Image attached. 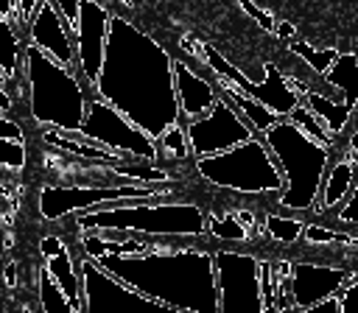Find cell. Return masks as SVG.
<instances>
[{
	"label": "cell",
	"mask_w": 358,
	"mask_h": 313,
	"mask_svg": "<svg viewBox=\"0 0 358 313\" xmlns=\"http://www.w3.org/2000/svg\"><path fill=\"white\" fill-rule=\"evenodd\" d=\"M39 3H42V0H17V6H20V34H22L25 25L31 22V17L36 14Z\"/></svg>",
	"instance_id": "8d00e7d4"
},
{
	"label": "cell",
	"mask_w": 358,
	"mask_h": 313,
	"mask_svg": "<svg viewBox=\"0 0 358 313\" xmlns=\"http://www.w3.org/2000/svg\"><path fill=\"white\" fill-rule=\"evenodd\" d=\"M204 64H207V70L213 75H221V78L232 81L238 89H243L246 95H252L255 101H260L263 106H268L271 112H277L280 117H288V112L302 101L299 92L291 89V84L285 81L282 67H277L274 61H266V78L263 81H252V78H246L243 70H238L213 45L204 42Z\"/></svg>",
	"instance_id": "8fae6325"
},
{
	"label": "cell",
	"mask_w": 358,
	"mask_h": 313,
	"mask_svg": "<svg viewBox=\"0 0 358 313\" xmlns=\"http://www.w3.org/2000/svg\"><path fill=\"white\" fill-rule=\"evenodd\" d=\"M336 224H338V226H355V224H358V173H355V182H352L350 196H347L344 204L336 210Z\"/></svg>",
	"instance_id": "d6a6232c"
},
{
	"label": "cell",
	"mask_w": 358,
	"mask_h": 313,
	"mask_svg": "<svg viewBox=\"0 0 358 313\" xmlns=\"http://www.w3.org/2000/svg\"><path fill=\"white\" fill-rule=\"evenodd\" d=\"M271 268H274V313L294 310V305H291V274H294V263L291 260H271Z\"/></svg>",
	"instance_id": "f546056e"
},
{
	"label": "cell",
	"mask_w": 358,
	"mask_h": 313,
	"mask_svg": "<svg viewBox=\"0 0 358 313\" xmlns=\"http://www.w3.org/2000/svg\"><path fill=\"white\" fill-rule=\"evenodd\" d=\"M215 81H218V92L246 117V123L260 134V131H266L271 123H277L280 120V115L277 112H271L268 106H263L260 101H255L252 95H246L243 89H238L232 81H227V78H221V75H215Z\"/></svg>",
	"instance_id": "ffe728a7"
},
{
	"label": "cell",
	"mask_w": 358,
	"mask_h": 313,
	"mask_svg": "<svg viewBox=\"0 0 358 313\" xmlns=\"http://www.w3.org/2000/svg\"><path fill=\"white\" fill-rule=\"evenodd\" d=\"M235 212H238V218H241V224L246 226V232H249V235H255V215H252L249 210H235Z\"/></svg>",
	"instance_id": "ee69618b"
},
{
	"label": "cell",
	"mask_w": 358,
	"mask_h": 313,
	"mask_svg": "<svg viewBox=\"0 0 358 313\" xmlns=\"http://www.w3.org/2000/svg\"><path fill=\"white\" fill-rule=\"evenodd\" d=\"M347 151L358 156V117L352 120V129H350V134H347Z\"/></svg>",
	"instance_id": "b9f144b4"
},
{
	"label": "cell",
	"mask_w": 358,
	"mask_h": 313,
	"mask_svg": "<svg viewBox=\"0 0 358 313\" xmlns=\"http://www.w3.org/2000/svg\"><path fill=\"white\" fill-rule=\"evenodd\" d=\"M204 221H207V235L218 238V240H232V243H246L252 235L246 232V226L241 224L238 212L235 210H210L204 212Z\"/></svg>",
	"instance_id": "cb8c5ba5"
},
{
	"label": "cell",
	"mask_w": 358,
	"mask_h": 313,
	"mask_svg": "<svg viewBox=\"0 0 358 313\" xmlns=\"http://www.w3.org/2000/svg\"><path fill=\"white\" fill-rule=\"evenodd\" d=\"M129 198H173V184H45L39 193V215L45 221H62L67 215H78Z\"/></svg>",
	"instance_id": "52a82bcc"
},
{
	"label": "cell",
	"mask_w": 358,
	"mask_h": 313,
	"mask_svg": "<svg viewBox=\"0 0 358 313\" xmlns=\"http://www.w3.org/2000/svg\"><path fill=\"white\" fill-rule=\"evenodd\" d=\"M22 53H25V42L22 34L14 22L0 17V67L6 75V89L11 92V98H22L28 101V89H25V70H22Z\"/></svg>",
	"instance_id": "d6986e66"
},
{
	"label": "cell",
	"mask_w": 358,
	"mask_h": 313,
	"mask_svg": "<svg viewBox=\"0 0 358 313\" xmlns=\"http://www.w3.org/2000/svg\"><path fill=\"white\" fill-rule=\"evenodd\" d=\"M0 252H3V246H0Z\"/></svg>",
	"instance_id": "f6af8a7d"
},
{
	"label": "cell",
	"mask_w": 358,
	"mask_h": 313,
	"mask_svg": "<svg viewBox=\"0 0 358 313\" xmlns=\"http://www.w3.org/2000/svg\"><path fill=\"white\" fill-rule=\"evenodd\" d=\"M112 8L101 0H78V22L73 28L76 56H78V75L92 89L106 53V34H109Z\"/></svg>",
	"instance_id": "4fadbf2b"
},
{
	"label": "cell",
	"mask_w": 358,
	"mask_h": 313,
	"mask_svg": "<svg viewBox=\"0 0 358 313\" xmlns=\"http://www.w3.org/2000/svg\"><path fill=\"white\" fill-rule=\"evenodd\" d=\"M322 81L344 95V106L350 112L358 109V53H338Z\"/></svg>",
	"instance_id": "44dd1931"
},
{
	"label": "cell",
	"mask_w": 358,
	"mask_h": 313,
	"mask_svg": "<svg viewBox=\"0 0 358 313\" xmlns=\"http://www.w3.org/2000/svg\"><path fill=\"white\" fill-rule=\"evenodd\" d=\"M338 299V313H358V271L347 277V282L336 291Z\"/></svg>",
	"instance_id": "1f68e13d"
},
{
	"label": "cell",
	"mask_w": 358,
	"mask_h": 313,
	"mask_svg": "<svg viewBox=\"0 0 358 313\" xmlns=\"http://www.w3.org/2000/svg\"><path fill=\"white\" fill-rule=\"evenodd\" d=\"M238 6H241L243 14H246L252 22H257L263 31H274V22H277V20H274L268 11H263L260 6H255V0H238Z\"/></svg>",
	"instance_id": "e575fe53"
},
{
	"label": "cell",
	"mask_w": 358,
	"mask_h": 313,
	"mask_svg": "<svg viewBox=\"0 0 358 313\" xmlns=\"http://www.w3.org/2000/svg\"><path fill=\"white\" fill-rule=\"evenodd\" d=\"M355 173H358V156L355 154H344L338 159H330L327 170H324V179H322V187H319V196L316 201L310 204L313 215H322L333 207H341L344 198L350 196L352 190V182H355Z\"/></svg>",
	"instance_id": "ac0fdd59"
},
{
	"label": "cell",
	"mask_w": 358,
	"mask_h": 313,
	"mask_svg": "<svg viewBox=\"0 0 358 313\" xmlns=\"http://www.w3.org/2000/svg\"><path fill=\"white\" fill-rule=\"evenodd\" d=\"M0 17L20 28V6H17V0H0Z\"/></svg>",
	"instance_id": "f35d334b"
},
{
	"label": "cell",
	"mask_w": 358,
	"mask_h": 313,
	"mask_svg": "<svg viewBox=\"0 0 358 313\" xmlns=\"http://www.w3.org/2000/svg\"><path fill=\"white\" fill-rule=\"evenodd\" d=\"M22 70H25L31 120L42 129L78 131L87 115V98L92 95V89L78 75V70L59 64L28 39L22 53Z\"/></svg>",
	"instance_id": "277c9868"
},
{
	"label": "cell",
	"mask_w": 358,
	"mask_h": 313,
	"mask_svg": "<svg viewBox=\"0 0 358 313\" xmlns=\"http://www.w3.org/2000/svg\"><path fill=\"white\" fill-rule=\"evenodd\" d=\"M78 274H81V310H168L165 305L148 299L145 293L134 291L129 282H123L120 277H115L112 271H106L98 260H92L90 254H78ZM173 313V310H168Z\"/></svg>",
	"instance_id": "30bf717a"
},
{
	"label": "cell",
	"mask_w": 358,
	"mask_h": 313,
	"mask_svg": "<svg viewBox=\"0 0 358 313\" xmlns=\"http://www.w3.org/2000/svg\"><path fill=\"white\" fill-rule=\"evenodd\" d=\"M260 137L271 148L274 162L285 179V190L277 196V207L285 212H308L319 196L333 151L302 134L288 117L271 123L266 131H260Z\"/></svg>",
	"instance_id": "5b68a950"
},
{
	"label": "cell",
	"mask_w": 358,
	"mask_h": 313,
	"mask_svg": "<svg viewBox=\"0 0 358 313\" xmlns=\"http://www.w3.org/2000/svg\"><path fill=\"white\" fill-rule=\"evenodd\" d=\"M76 229L95 232H123V235H151L165 240H196L207 235L204 210L196 201L171 198H129L117 204H103L76 215Z\"/></svg>",
	"instance_id": "3957f363"
},
{
	"label": "cell",
	"mask_w": 358,
	"mask_h": 313,
	"mask_svg": "<svg viewBox=\"0 0 358 313\" xmlns=\"http://www.w3.org/2000/svg\"><path fill=\"white\" fill-rule=\"evenodd\" d=\"M173 84H176V101H179V120H196L207 115L215 101L221 98L215 75L207 78L199 70L190 67L187 59H173Z\"/></svg>",
	"instance_id": "2e32d148"
},
{
	"label": "cell",
	"mask_w": 358,
	"mask_h": 313,
	"mask_svg": "<svg viewBox=\"0 0 358 313\" xmlns=\"http://www.w3.org/2000/svg\"><path fill=\"white\" fill-rule=\"evenodd\" d=\"M302 103L327 126V131L330 134H344V129L350 126V120H352V112L344 106V101L341 103H336V98H330V95H324V92H319V89H308L305 95H302Z\"/></svg>",
	"instance_id": "7402d4cb"
},
{
	"label": "cell",
	"mask_w": 358,
	"mask_h": 313,
	"mask_svg": "<svg viewBox=\"0 0 358 313\" xmlns=\"http://www.w3.org/2000/svg\"><path fill=\"white\" fill-rule=\"evenodd\" d=\"M36 293H39V305H42L45 313H50V310H67V313H73L67 293L62 291V285L53 279V274L45 265L36 268Z\"/></svg>",
	"instance_id": "f1b7e54d"
},
{
	"label": "cell",
	"mask_w": 358,
	"mask_h": 313,
	"mask_svg": "<svg viewBox=\"0 0 358 313\" xmlns=\"http://www.w3.org/2000/svg\"><path fill=\"white\" fill-rule=\"evenodd\" d=\"M218 313H266L260 296V257L243 249L213 252Z\"/></svg>",
	"instance_id": "9c48e42d"
},
{
	"label": "cell",
	"mask_w": 358,
	"mask_h": 313,
	"mask_svg": "<svg viewBox=\"0 0 358 313\" xmlns=\"http://www.w3.org/2000/svg\"><path fill=\"white\" fill-rule=\"evenodd\" d=\"M25 39L34 42L39 50H45L50 59H56L59 64H64L70 70H78L73 31H70V25L64 22V17L56 11V6L50 0L39 3L36 14L25 25Z\"/></svg>",
	"instance_id": "9a60e30c"
},
{
	"label": "cell",
	"mask_w": 358,
	"mask_h": 313,
	"mask_svg": "<svg viewBox=\"0 0 358 313\" xmlns=\"http://www.w3.org/2000/svg\"><path fill=\"white\" fill-rule=\"evenodd\" d=\"M193 165H196V173L213 187H224L241 196H268L277 201V196L285 190L282 170L274 162V154L260 134L227 151L196 156Z\"/></svg>",
	"instance_id": "8992f818"
},
{
	"label": "cell",
	"mask_w": 358,
	"mask_h": 313,
	"mask_svg": "<svg viewBox=\"0 0 358 313\" xmlns=\"http://www.w3.org/2000/svg\"><path fill=\"white\" fill-rule=\"evenodd\" d=\"M53 6H56V11L64 17V22L70 25V31L76 28V22H78V0H50Z\"/></svg>",
	"instance_id": "d590c367"
},
{
	"label": "cell",
	"mask_w": 358,
	"mask_h": 313,
	"mask_svg": "<svg viewBox=\"0 0 358 313\" xmlns=\"http://www.w3.org/2000/svg\"><path fill=\"white\" fill-rule=\"evenodd\" d=\"M308 246H333V243H352V238L341 229H327L324 224H308L305 221V229H302V238Z\"/></svg>",
	"instance_id": "4dcf8cb0"
},
{
	"label": "cell",
	"mask_w": 358,
	"mask_h": 313,
	"mask_svg": "<svg viewBox=\"0 0 358 313\" xmlns=\"http://www.w3.org/2000/svg\"><path fill=\"white\" fill-rule=\"evenodd\" d=\"M0 271H3V285H6V288H17V271H20V268H17V263H14V260H8Z\"/></svg>",
	"instance_id": "60d3db41"
},
{
	"label": "cell",
	"mask_w": 358,
	"mask_h": 313,
	"mask_svg": "<svg viewBox=\"0 0 358 313\" xmlns=\"http://www.w3.org/2000/svg\"><path fill=\"white\" fill-rule=\"evenodd\" d=\"M285 48H288V53L296 61H302L319 78H324V73L330 70V64L338 59V50L336 48H316V45H308V42H288Z\"/></svg>",
	"instance_id": "484cf974"
},
{
	"label": "cell",
	"mask_w": 358,
	"mask_h": 313,
	"mask_svg": "<svg viewBox=\"0 0 358 313\" xmlns=\"http://www.w3.org/2000/svg\"><path fill=\"white\" fill-rule=\"evenodd\" d=\"M11 109H14V98H11V92L0 84V112L6 115V112H11Z\"/></svg>",
	"instance_id": "7bdbcfd3"
},
{
	"label": "cell",
	"mask_w": 358,
	"mask_h": 313,
	"mask_svg": "<svg viewBox=\"0 0 358 313\" xmlns=\"http://www.w3.org/2000/svg\"><path fill=\"white\" fill-rule=\"evenodd\" d=\"M159 145V159L157 162H185L190 159V145H187V134H185V123H173L171 129H165L157 137Z\"/></svg>",
	"instance_id": "83f0119b"
},
{
	"label": "cell",
	"mask_w": 358,
	"mask_h": 313,
	"mask_svg": "<svg viewBox=\"0 0 358 313\" xmlns=\"http://www.w3.org/2000/svg\"><path fill=\"white\" fill-rule=\"evenodd\" d=\"M274 34L288 45V42H294L296 28H294V22H288V20H277V22H274Z\"/></svg>",
	"instance_id": "ab89813d"
},
{
	"label": "cell",
	"mask_w": 358,
	"mask_h": 313,
	"mask_svg": "<svg viewBox=\"0 0 358 313\" xmlns=\"http://www.w3.org/2000/svg\"><path fill=\"white\" fill-rule=\"evenodd\" d=\"M185 134H187V145H190V156H210L218 151H227L249 137H255L257 131L246 123V117L221 95L215 101V106L185 123Z\"/></svg>",
	"instance_id": "7c38bea8"
},
{
	"label": "cell",
	"mask_w": 358,
	"mask_h": 313,
	"mask_svg": "<svg viewBox=\"0 0 358 313\" xmlns=\"http://www.w3.org/2000/svg\"><path fill=\"white\" fill-rule=\"evenodd\" d=\"M288 120H291L302 134H308L310 140H316L319 145H324V148H330V151H338V137L330 134L327 126H324V123H322V120H319L302 101L288 112Z\"/></svg>",
	"instance_id": "d4e9b609"
},
{
	"label": "cell",
	"mask_w": 358,
	"mask_h": 313,
	"mask_svg": "<svg viewBox=\"0 0 358 313\" xmlns=\"http://www.w3.org/2000/svg\"><path fill=\"white\" fill-rule=\"evenodd\" d=\"M260 296H263L266 313H274V268H271V260H263V257H260Z\"/></svg>",
	"instance_id": "836d02e7"
},
{
	"label": "cell",
	"mask_w": 358,
	"mask_h": 313,
	"mask_svg": "<svg viewBox=\"0 0 358 313\" xmlns=\"http://www.w3.org/2000/svg\"><path fill=\"white\" fill-rule=\"evenodd\" d=\"M39 252L45 257V268L53 274V279L62 285V291L70 299L73 313H84L81 310V274H78V257H73L70 246L64 243L62 235H45L39 240Z\"/></svg>",
	"instance_id": "e0dca14e"
},
{
	"label": "cell",
	"mask_w": 358,
	"mask_h": 313,
	"mask_svg": "<svg viewBox=\"0 0 358 313\" xmlns=\"http://www.w3.org/2000/svg\"><path fill=\"white\" fill-rule=\"evenodd\" d=\"M0 168L20 173L25 168V131L17 120L0 112Z\"/></svg>",
	"instance_id": "603a6c76"
},
{
	"label": "cell",
	"mask_w": 358,
	"mask_h": 313,
	"mask_svg": "<svg viewBox=\"0 0 358 313\" xmlns=\"http://www.w3.org/2000/svg\"><path fill=\"white\" fill-rule=\"evenodd\" d=\"M78 252L90 254L106 271L173 313H218L213 252L207 249L173 246L171 240L159 238L145 252L131 254L106 252L87 243H78Z\"/></svg>",
	"instance_id": "7a4b0ae2"
},
{
	"label": "cell",
	"mask_w": 358,
	"mask_h": 313,
	"mask_svg": "<svg viewBox=\"0 0 358 313\" xmlns=\"http://www.w3.org/2000/svg\"><path fill=\"white\" fill-rule=\"evenodd\" d=\"M92 92L131 117L154 140L179 123L173 56L120 14L109 17L103 67Z\"/></svg>",
	"instance_id": "6da1fadb"
},
{
	"label": "cell",
	"mask_w": 358,
	"mask_h": 313,
	"mask_svg": "<svg viewBox=\"0 0 358 313\" xmlns=\"http://www.w3.org/2000/svg\"><path fill=\"white\" fill-rule=\"evenodd\" d=\"M78 131L87 140H95L117 154H126L134 162H157L159 159L157 140L95 92L87 98V115H84Z\"/></svg>",
	"instance_id": "ba28073f"
},
{
	"label": "cell",
	"mask_w": 358,
	"mask_h": 313,
	"mask_svg": "<svg viewBox=\"0 0 358 313\" xmlns=\"http://www.w3.org/2000/svg\"><path fill=\"white\" fill-rule=\"evenodd\" d=\"M355 268L296 260L291 274V305L296 313H310L322 299L333 296Z\"/></svg>",
	"instance_id": "5bb4252c"
},
{
	"label": "cell",
	"mask_w": 358,
	"mask_h": 313,
	"mask_svg": "<svg viewBox=\"0 0 358 313\" xmlns=\"http://www.w3.org/2000/svg\"><path fill=\"white\" fill-rule=\"evenodd\" d=\"M263 229H266V235H268L274 243H280V246H294V243H299V238H302L305 221H302V218H294V215H288V212H266Z\"/></svg>",
	"instance_id": "4316f807"
},
{
	"label": "cell",
	"mask_w": 358,
	"mask_h": 313,
	"mask_svg": "<svg viewBox=\"0 0 358 313\" xmlns=\"http://www.w3.org/2000/svg\"><path fill=\"white\" fill-rule=\"evenodd\" d=\"M182 50L187 56H193L196 61H201V67H207L204 64V42H196L193 36H182Z\"/></svg>",
	"instance_id": "74e56055"
}]
</instances>
